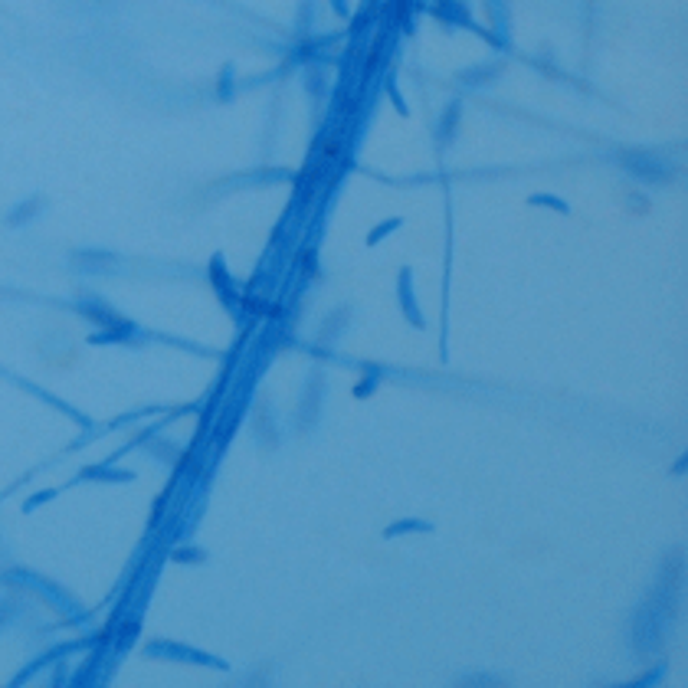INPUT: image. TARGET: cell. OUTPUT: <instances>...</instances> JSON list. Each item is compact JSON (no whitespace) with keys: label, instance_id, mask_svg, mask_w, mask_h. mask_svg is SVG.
<instances>
[]
</instances>
